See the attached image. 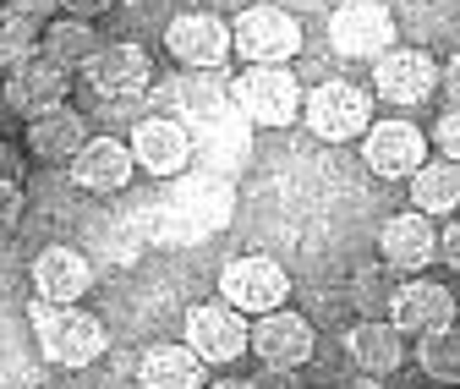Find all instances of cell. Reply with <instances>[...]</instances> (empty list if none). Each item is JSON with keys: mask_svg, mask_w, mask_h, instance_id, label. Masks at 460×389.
Instances as JSON below:
<instances>
[{"mask_svg": "<svg viewBox=\"0 0 460 389\" xmlns=\"http://www.w3.org/2000/svg\"><path fill=\"white\" fill-rule=\"evenodd\" d=\"M83 77H88V88L99 99H110V93H143L148 77H154V61H148L143 44H99L83 61Z\"/></svg>", "mask_w": 460, "mask_h": 389, "instance_id": "ac0fdd59", "label": "cell"}, {"mask_svg": "<svg viewBox=\"0 0 460 389\" xmlns=\"http://www.w3.org/2000/svg\"><path fill=\"white\" fill-rule=\"evenodd\" d=\"M93 291V258L83 247H66V242H55V247H39L33 252V296L39 302H83Z\"/></svg>", "mask_w": 460, "mask_h": 389, "instance_id": "4fadbf2b", "label": "cell"}, {"mask_svg": "<svg viewBox=\"0 0 460 389\" xmlns=\"http://www.w3.org/2000/svg\"><path fill=\"white\" fill-rule=\"evenodd\" d=\"M329 44L345 61H378L394 44V12L384 0H340L329 12Z\"/></svg>", "mask_w": 460, "mask_h": 389, "instance_id": "ba28073f", "label": "cell"}, {"mask_svg": "<svg viewBox=\"0 0 460 389\" xmlns=\"http://www.w3.org/2000/svg\"><path fill=\"white\" fill-rule=\"evenodd\" d=\"M39 28L44 22H33V17H22L12 6H0V72L33 61V55H39Z\"/></svg>", "mask_w": 460, "mask_h": 389, "instance_id": "4316f807", "label": "cell"}, {"mask_svg": "<svg viewBox=\"0 0 460 389\" xmlns=\"http://www.w3.org/2000/svg\"><path fill=\"white\" fill-rule=\"evenodd\" d=\"M132 159H137V171L170 181V176H181L187 164H192V137L176 116H143L132 127Z\"/></svg>", "mask_w": 460, "mask_h": 389, "instance_id": "9a60e30c", "label": "cell"}, {"mask_svg": "<svg viewBox=\"0 0 460 389\" xmlns=\"http://www.w3.org/2000/svg\"><path fill=\"white\" fill-rule=\"evenodd\" d=\"M389 280H384V269L373 263V269H362L357 274V286H351V296H357V307H362V318H384L389 313Z\"/></svg>", "mask_w": 460, "mask_h": 389, "instance_id": "83f0119b", "label": "cell"}, {"mask_svg": "<svg viewBox=\"0 0 460 389\" xmlns=\"http://www.w3.org/2000/svg\"><path fill=\"white\" fill-rule=\"evenodd\" d=\"M230 55H242L247 66H285L302 55V28L279 6H247L230 17Z\"/></svg>", "mask_w": 460, "mask_h": 389, "instance_id": "3957f363", "label": "cell"}, {"mask_svg": "<svg viewBox=\"0 0 460 389\" xmlns=\"http://www.w3.org/2000/svg\"><path fill=\"white\" fill-rule=\"evenodd\" d=\"M406 198L417 214L438 219V214H455L460 208V164L455 159H422L417 171L406 176Z\"/></svg>", "mask_w": 460, "mask_h": 389, "instance_id": "603a6c76", "label": "cell"}, {"mask_svg": "<svg viewBox=\"0 0 460 389\" xmlns=\"http://www.w3.org/2000/svg\"><path fill=\"white\" fill-rule=\"evenodd\" d=\"M203 389H252L247 378H214V384H203Z\"/></svg>", "mask_w": 460, "mask_h": 389, "instance_id": "74e56055", "label": "cell"}, {"mask_svg": "<svg viewBox=\"0 0 460 389\" xmlns=\"http://www.w3.org/2000/svg\"><path fill=\"white\" fill-rule=\"evenodd\" d=\"M334 389H384V384H378V378H373V373H357V378H340V384H334Z\"/></svg>", "mask_w": 460, "mask_h": 389, "instance_id": "8d00e7d4", "label": "cell"}, {"mask_svg": "<svg viewBox=\"0 0 460 389\" xmlns=\"http://www.w3.org/2000/svg\"><path fill=\"white\" fill-rule=\"evenodd\" d=\"M22 148L17 143H0V181H22Z\"/></svg>", "mask_w": 460, "mask_h": 389, "instance_id": "e575fe53", "label": "cell"}, {"mask_svg": "<svg viewBox=\"0 0 460 389\" xmlns=\"http://www.w3.org/2000/svg\"><path fill=\"white\" fill-rule=\"evenodd\" d=\"M187 346L203 357V367H230L247 357V318L230 302H198L187 307Z\"/></svg>", "mask_w": 460, "mask_h": 389, "instance_id": "30bf717a", "label": "cell"}, {"mask_svg": "<svg viewBox=\"0 0 460 389\" xmlns=\"http://www.w3.org/2000/svg\"><path fill=\"white\" fill-rule=\"evenodd\" d=\"M455 323H460V318H455Z\"/></svg>", "mask_w": 460, "mask_h": 389, "instance_id": "ab89813d", "label": "cell"}, {"mask_svg": "<svg viewBox=\"0 0 460 389\" xmlns=\"http://www.w3.org/2000/svg\"><path fill=\"white\" fill-rule=\"evenodd\" d=\"M93 247L110 269H121V263H137L143 247H148V231H143V219L127 214V219H104V225L93 231Z\"/></svg>", "mask_w": 460, "mask_h": 389, "instance_id": "484cf974", "label": "cell"}, {"mask_svg": "<svg viewBox=\"0 0 460 389\" xmlns=\"http://www.w3.org/2000/svg\"><path fill=\"white\" fill-rule=\"evenodd\" d=\"M22 219V181H0V236Z\"/></svg>", "mask_w": 460, "mask_h": 389, "instance_id": "4dcf8cb0", "label": "cell"}, {"mask_svg": "<svg viewBox=\"0 0 460 389\" xmlns=\"http://www.w3.org/2000/svg\"><path fill=\"white\" fill-rule=\"evenodd\" d=\"M66 93H72V66L49 61V55H33V61L6 72V104L22 121L44 116V110H55V104H66Z\"/></svg>", "mask_w": 460, "mask_h": 389, "instance_id": "5bb4252c", "label": "cell"}, {"mask_svg": "<svg viewBox=\"0 0 460 389\" xmlns=\"http://www.w3.org/2000/svg\"><path fill=\"white\" fill-rule=\"evenodd\" d=\"M400 335H433V329H449L455 318H460V302H455V291L449 286H438V280H411L406 286H394L389 291V313H384Z\"/></svg>", "mask_w": 460, "mask_h": 389, "instance_id": "8fae6325", "label": "cell"}, {"mask_svg": "<svg viewBox=\"0 0 460 389\" xmlns=\"http://www.w3.org/2000/svg\"><path fill=\"white\" fill-rule=\"evenodd\" d=\"M302 127L323 143H357L373 127V93L357 83H318L313 93H302Z\"/></svg>", "mask_w": 460, "mask_h": 389, "instance_id": "277c9868", "label": "cell"}, {"mask_svg": "<svg viewBox=\"0 0 460 389\" xmlns=\"http://www.w3.org/2000/svg\"><path fill=\"white\" fill-rule=\"evenodd\" d=\"M345 357L357 362V373H394L406 362V335L389 323V318H357L345 329Z\"/></svg>", "mask_w": 460, "mask_h": 389, "instance_id": "ffe728a7", "label": "cell"}, {"mask_svg": "<svg viewBox=\"0 0 460 389\" xmlns=\"http://www.w3.org/2000/svg\"><path fill=\"white\" fill-rule=\"evenodd\" d=\"M72 181L93 198H110V192H127L132 187V171H137V159H132V143L121 137H88L72 159Z\"/></svg>", "mask_w": 460, "mask_h": 389, "instance_id": "2e32d148", "label": "cell"}, {"mask_svg": "<svg viewBox=\"0 0 460 389\" xmlns=\"http://www.w3.org/2000/svg\"><path fill=\"white\" fill-rule=\"evenodd\" d=\"M137 384L143 389H203L208 367L187 340L181 346H148L143 362H137Z\"/></svg>", "mask_w": 460, "mask_h": 389, "instance_id": "7402d4cb", "label": "cell"}, {"mask_svg": "<svg viewBox=\"0 0 460 389\" xmlns=\"http://www.w3.org/2000/svg\"><path fill=\"white\" fill-rule=\"evenodd\" d=\"M230 99H236V110L252 127H269V132L302 121V88H296V77L285 66H247V72H236L230 77Z\"/></svg>", "mask_w": 460, "mask_h": 389, "instance_id": "5b68a950", "label": "cell"}, {"mask_svg": "<svg viewBox=\"0 0 460 389\" xmlns=\"http://www.w3.org/2000/svg\"><path fill=\"white\" fill-rule=\"evenodd\" d=\"M247 351L263 362V373H296V367L313 362V351H318L313 318H302L296 307L258 313V318L247 323Z\"/></svg>", "mask_w": 460, "mask_h": 389, "instance_id": "8992f818", "label": "cell"}, {"mask_svg": "<svg viewBox=\"0 0 460 389\" xmlns=\"http://www.w3.org/2000/svg\"><path fill=\"white\" fill-rule=\"evenodd\" d=\"M110 6H115V0H66V17H88V22H93V17L110 12Z\"/></svg>", "mask_w": 460, "mask_h": 389, "instance_id": "d590c367", "label": "cell"}, {"mask_svg": "<svg viewBox=\"0 0 460 389\" xmlns=\"http://www.w3.org/2000/svg\"><path fill=\"white\" fill-rule=\"evenodd\" d=\"M438 258H444V263H449V269L460 274V214H455L449 225L438 231Z\"/></svg>", "mask_w": 460, "mask_h": 389, "instance_id": "d6a6232c", "label": "cell"}, {"mask_svg": "<svg viewBox=\"0 0 460 389\" xmlns=\"http://www.w3.org/2000/svg\"><path fill=\"white\" fill-rule=\"evenodd\" d=\"M438 93H444V99H449V104L460 110V49H455L449 61L438 66Z\"/></svg>", "mask_w": 460, "mask_h": 389, "instance_id": "836d02e7", "label": "cell"}, {"mask_svg": "<svg viewBox=\"0 0 460 389\" xmlns=\"http://www.w3.org/2000/svg\"><path fill=\"white\" fill-rule=\"evenodd\" d=\"M428 389H460V384H428Z\"/></svg>", "mask_w": 460, "mask_h": 389, "instance_id": "f35d334b", "label": "cell"}, {"mask_svg": "<svg viewBox=\"0 0 460 389\" xmlns=\"http://www.w3.org/2000/svg\"><path fill=\"white\" fill-rule=\"evenodd\" d=\"M378 252L389 269L400 274H422L433 258H438V231H433V219L406 208V214H389L384 219V236H378Z\"/></svg>", "mask_w": 460, "mask_h": 389, "instance_id": "d6986e66", "label": "cell"}, {"mask_svg": "<svg viewBox=\"0 0 460 389\" xmlns=\"http://www.w3.org/2000/svg\"><path fill=\"white\" fill-rule=\"evenodd\" d=\"M33 335H39V346H44V357L55 367H88L110 346L104 318L88 313L83 302H66L61 307V302H39L33 296Z\"/></svg>", "mask_w": 460, "mask_h": 389, "instance_id": "7a4b0ae2", "label": "cell"}, {"mask_svg": "<svg viewBox=\"0 0 460 389\" xmlns=\"http://www.w3.org/2000/svg\"><path fill=\"white\" fill-rule=\"evenodd\" d=\"M164 49L181 66H225L230 61V22L214 12H181L164 28Z\"/></svg>", "mask_w": 460, "mask_h": 389, "instance_id": "e0dca14e", "label": "cell"}, {"mask_svg": "<svg viewBox=\"0 0 460 389\" xmlns=\"http://www.w3.org/2000/svg\"><path fill=\"white\" fill-rule=\"evenodd\" d=\"M99 116H104V121L137 127V121L148 116V99H143V93H110V99H99Z\"/></svg>", "mask_w": 460, "mask_h": 389, "instance_id": "f1b7e54d", "label": "cell"}, {"mask_svg": "<svg viewBox=\"0 0 460 389\" xmlns=\"http://www.w3.org/2000/svg\"><path fill=\"white\" fill-rule=\"evenodd\" d=\"M170 198L159 203L154 225H148V247H198L208 236H219L236 219V187L214 171H181L170 176Z\"/></svg>", "mask_w": 460, "mask_h": 389, "instance_id": "6da1fadb", "label": "cell"}, {"mask_svg": "<svg viewBox=\"0 0 460 389\" xmlns=\"http://www.w3.org/2000/svg\"><path fill=\"white\" fill-rule=\"evenodd\" d=\"M83 143H88V116H77L72 104H55L28 121V154L44 164H66Z\"/></svg>", "mask_w": 460, "mask_h": 389, "instance_id": "44dd1931", "label": "cell"}, {"mask_svg": "<svg viewBox=\"0 0 460 389\" xmlns=\"http://www.w3.org/2000/svg\"><path fill=\"white\" fill-rule=\"evenodd\" d=\"M433 148H438L444 159H455V164H460V110H455V104L433 121Z\"/></svg>", "mask_w": 460, "mask_h": 389, "instance_id": "f546056e", "label": "cell"}, {"mask_svg": "<svg viewBox=\"0 0 460 389\" xmlns=\"http://www.w3.org/2000/svg\"><path fill=\"white\" fill-rule=\"evenodd\" d=\"M362 159H367L373 176H384V181H406L417 164L428 159V137H422V127L389 116V121H373V127L362 132Z\"/></svg>", "mask_w": 460, "mask_h": 389, "instance_id": "7c38bea8", "label": "cell"}, {"mask_svg": "<svg viewBox=\"0 0 460 389\" xmlns=\"http://www.w3.org/2000/svg\"><path fill=\"white\" fill-rule=\"evenodd\" d=\"M373 93L384 99V104H428L433 93H438V61L428 49H400V44H389L378 61H373Z\"/></svg>", "mask_w": 460, "mask_h": 389, "instance_id": "9c48e42d", "label": "cell"}, {"mask_svg": "<svg viewBox=\"0 0 460 389\" xmlns=\"http://www.w3.org/2000/svg\"><path fill=\"white\" fill-rule=\"evenodd\" d=\"M417 367L433 384H460V329H433V335H417Z\"/></svg>", "mask_w": 460, "mask_h": 389, "instance_id": "d4e9b609", "label": "cell"}, {"mask_svg": "<svg viewBox=\"0 0 460 389\" xmlns=\"http://www.w3.org/2000/svg\"><path fill=\"white\" fill-rule=\"evenodd\" d=\"M219 302H230L242 318H258V313H274L291 302V280H285V269L274 258H230L219 269Z\"/></svg>", "mask_w": 460, "mask_h": 389, "instance_id": "52a82bcc", "label": "cell"}, {"mask_svg": "<svg viewBox=\"0 0 460 389\" xmlns=\"http://www.w3.org/2000/svg\"><path fill=\"white\" fill-rule=\"evenodd\" d=\"M6 6L22 12V17H33V22H49V17L66 12V0H6Z\"/></svg>", "mask_w": 460, "mask_h": 389, "instance_id": "1f68e13d", "label": "cell"}, {"mask_svg": "<svg viewBox=\"0 0 460 389\" xmlns=\"http://www.w3.org/2000/svg\"><path fill=\"white\" fill-rule=\"evenodd\" d=\"M99 49V28L88 17H49L39 28V55H49V61H61L72 72H83V61Z\"/></svg>", "mask_w": 460, "mask_h": 389, "instance_id": "cb8c5ba5", "label": "cell"}]
</instances>
